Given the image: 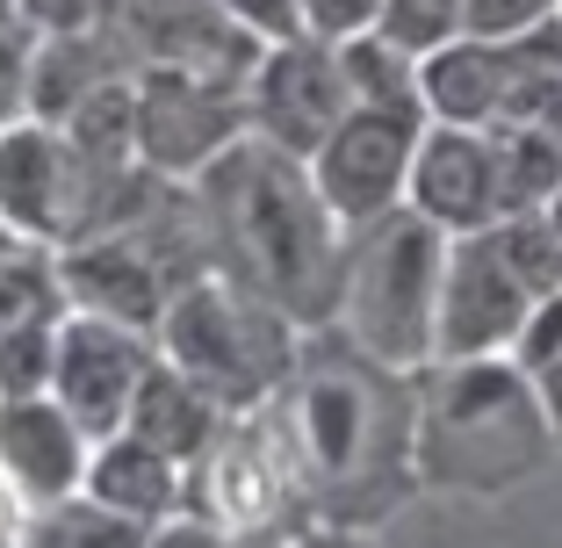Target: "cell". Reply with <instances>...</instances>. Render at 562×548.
<instances>
[{
	"instance_id": "cell-15",
	"label": "cell",
	"mask_w": 562,
	"mask_h": 548,
	"mask_svg": "<svg viewBox=\"0 0 562 548\" xmlns=\"http://www.w3.org/2000/svg\"><path fill=\"white\" fill-rule=\"evenodd\" d=\"M505 87H513V58L491 36H447V44L418 51V101L432 123L491 131L505 116Z\"/></svg>"
},
{
	"instance_id": "cell-8",
	"label": "cell",
	"mask_w": 562,
	"mask_h": 548,
	"mask_svg": "<svg viewBox=\"0 0 562 548\" xmlns=\"http://www.w3.org/2000/svg\"><path fill=\"white\" fill-rule=\"evenodd\" d=\"M533 303L541 297L505 267L491 232L447 238L440 311H432V361H497V354H513Z\"/></svg>"
},
{
	"instance_id": "cell-27",
	"label": "cell",
	"mask_w": 562,
	"mask_h": 548,
	"mask_svg": "<svg viewBox=\"0 0 562 548\" xmlns=\"http://www.w3.org/2000/svg\"><path fill=\"white\" fill-rule=\"evenodd\" d=\"M513 361L527 368L533 382L562 361V297H541V303H533V317L519 325V339H513Z\"/></svg>"
},
{
	"instance_id": "cell-19",
	"label": "cell",
	"mask_w": 562,
	"mask_h": 548,
	"mask_svg": "<svg viewBox=\"0 0 562 548\" xmlns=\"http://www.w3.org/2000/svg\"><path fill=\"white\" fill-rule=\"evenodd\" d=\"M491 137H497V202H505V216L548 210V195L562 188V137L533 131V123H497Z\"/></svg>"
},
{
	"instance_id": "cell-33",
	"label": "cell",
	"mask_w": 562,
	"mask_h": 548,
	"mask_svg": "<svg viewBox=\"0 0 562 548\" xmlns=\"http://www.w3.org/2000/svg\"><path fill=\"white\" fill-rule=\"evenodd\" d=\"M224 548H289L281 527H224Z\"/></svg>"
},
{
	"instance_id": "cell-11",
	"label": "cell",
	"mask_w": 562,
	"mask_h": 548,
	"mask_svg": "<svg viewBox=\"0 0 562 548\" xmlns=\"http://www.w3.org/2000/svg\"><path fill=\"white\" fill-rule=\"evenodd\" d=\"M159 361L151 333H131V325H109V317H58V354H50V398L66 404V418L87 433V440H109L123 433L137 404V382Z\"/></svg>"
},
{
	"instance_id": "cell-22",
	"label": "cell",
	"mask_w": 562,
	"mask_h": 548,
	"mask_svg": "<svg viewBox=\"0 0 562 548\" xmlns=\"http://www.w3.org/2000/svg\"><path fill=\"white\" fill-rule=\"evenodd\" d=\"M497 253H505V267H513L519 282L533 289V297H562V238L548 232V216H505V224H491Z\"/></svg>"
},
{
	"instance_id": "cell-29",
	"label": "cell",
	"mask_w": 562,
	"mask_h": 548,
	"mask_svg": "<svg viewBox=\"0 0 562 548\" xmlns=\"http://www.w3.org/2000/svg\"><path fill=\"white\" fill-rule=\"evenodd\" d=\"M216 8H224L252 44H289V36H303V8L296 0H216Z\"/></svg>"
},
{
	"instance_id": "cell-17",
	"label": "cell",
	"mask_w": 562,
	"mask_h": 548,
	"mask_svg": "<svg viewBox=\"0 0 562 548\" xmlns=\"http://www.w3.org/2000/svg\"><path fill=\"white\" fill-rule=\"evenodd\" d=\"M224 418H232V412H224L202 382H188L173 361H151L145 382H137V404H131V418H123V433L151 440L159 455H173V462L188 469L216 433H224Z\"/></svg>"
},
{
	"instance_id": "cell-35",
	"label": "cell",
	"mask_w": 562,
	"mask_h": 548,
	"mask_svg": "<svg viewBox=\"0 0 562 548\" xmlns=\"http://www.w3.org/2000/svg\"><path fill=\"white\" fill-rule=\"evenodd\" d=\"M541 216H548V232L562 238V188H555V195H548V210H541Z\"/></svg>"
},
{
	"instance_id": "cell-9",
	"label": "cell",
	"mask_w": 562,
	"mask_h": 548,
	"mask_svg": "<svg viewBox=\"0 0 562 548\" xmlns=\"http://www.w3.org/2000/svg\"><path fill=\"white\" fill-rule=\"evenodd\" d=\"M347 109H353V87L339 72V44L289 36V44H267L246 72V131L296 152V159H311Z\"/></svg>"
},
{
	"instance_id": "cell-14",
	"label": "cell",
	"mask_w": 562,
	"mask_h": 548,
	"mask_svg": "<svg viewBox=\"0 0 562 548\" xmlns=\"http://www.w3.org/2000/svg\"><path fill=\"white\" fill-rule=\"evenodd\" d=\"M87 455H94V440L66 418L58 398H0V483L22 505L72 499L87 477Z\"/></svg>"
},
{
	"instance_id": "cell-20",
	"label": "cell",
	"mask_w": 562,
	"mask_h": 548,
	"mask_svg": "<svg viewBox=\"0 0 562 548\" xmlns=\"http://www.w3.org/2000/svg\"><path fill=\"white\" fill-rule=\"evenodd\" d=\"M339 72H347L361 109H426L418 101V51H404L397 36H382V30L339 44Z\"/></svg>"
},
{
	"instance_id": "cell-21",
	"label": "cell",
	"mask_w": 562,
	"mask_h": 548,
	"mask_svg": "<svg viewBox=\"0 0 562 548\" xmlns=\"http://www.w3.org/2000/svg\"><path fill=\"white\" fill-rule=\"evenodd\" d=\"M36 317H66L58 275H50V253L8 246V253H0V333H15V325H36Z\"/></svg>"
},
{
	"instance_id": "cell-34",
	"label": "cell",
	"mask_w": 562,
	"mask_h": 548,
	"mask_svg": "<svg viewBox=\"0 0 562 548\" xmlns=\"http://www.w3.org/2000/svg\"><path fill=\"white\" fill-rule=\"evenodd\" d=\"M15 519H22V499L8 491V483H0V548L15 541Z\"/></svg>"
},
{
	"instance_id": "cell-5",
	"label": "cell",
	"mask_w": 562,
	"mask_h": 548,
	"mask_svg": "<svg viewBox=\"0 0 562 548\" xmlns=\"http://www.w3.org/2000/svg\"><path fill=\"white\" fill-rule=\"evenodd\" d=\"M447 275V232H432L418 210H390L361 232H347L339 267V317L325 333L353 339L368 361L418 376L432 368V311Z\"/></svg>"
},
{
	"instance_id": "cell-23",
	"label": "cell",
	"mask_w": 562,
	"mask_h": 548,
	"mask_svg": "<svg viewBox=\"0 0 562 548\" xmlns=\"http://www.w3.org/2000/svg\"><path fill=\"white\" fill-rule=\"evenodd\" d=\"M50 354H58V317L0 333V398H50Z\"/></svg>"
},
{
	"instance_id": "cell-2",
	"label": "cell",
	"mask_w": 562,
	"mask_h": 548,
	"mask_svg": "<svg viewBox=\"0 0 562 548\" xmlns=\"http://www.w3.org/2000/svg\"><path fill=\"white\" fill-rule=\"evenodd\" d=\"M195 202L210 216L216 275L267 297L303 333H325L339 317V267H347V232L325 210L311 167L296 152L238 131L195 174Z\"/></svg>"
},
{
	"instance_id": "cell-25",
	"label": "cell",
	"mask_w": 562,
	"mask_h": 548,
	"mask_svg": "<svg viewBox=\"0 0 562 548\" xmlns=\"http://www.w3.org/2000/svg\"><path fill=\"white\" fill-rule=\"evenodd\" d=\"M562 15V0H462V36H491V44H505V36H527L541 30V22Z\"/></svg>"
},
{
	"instance_id": "cell-4",
	"label": "cell",
	"mask_w": 562,
	"mask_h": 548,
	"mask_svg": "<svg viewBox=\"0 0 562 548\" xmlns=\"http://www.w3.org/2000/svg\"><path fill=\"white\" fill-rule=\"evenodd\" d=\"M303 339L311 333L296 317H281L267 297H252V289H238L232 275L210 267V275H195V282H181L166 297L151 347H159V361H173L188 382H202L238 418L289 390V376L303 361Z\"/></svg>"
},
{
	"instance_id": "cell-6",
	"label": "cell",
	"mask_w": 562,
	"mask_h": 548,
	"mask_svg": "<svg viewBox=\"0 0 562 548\" xmlns=\"http://www.w3.org/2000/svg\"><path fill=\"white\" fill-rule=\"evenodd\" d=\"M426 137V109H361L331 123V137L303 159L325 195V210L339 216V232H361L375 216L404 210V181H412V152Z\"/></svg>"
},
{
	"instance_id": "cell-1",
	"label": "cell",
	"mask_w": 562,
	"mask_h": 548,
	"mask_svg": "<svg viewBox=\"0 0 562 548\" xmlns=\"http://www.w3.org/2000/svg\"><path fill=\"white\" fill-rule=\"evenodd\" d=\"M274 412L317 519L375 527L418 491V376L368 361L353 339H303V361Z\"/></svg>"
},
{
	"instance_id": "cell-26",
	"label": "cell",
	"mask_w": 562,
	"mask_h": 548,
	"mask_svg": "<svg viewBox=\"0 0 562 548\" xmlns=\"http://www.w3.org/2000/svg\"><path fill=\"white\" fill-rule=\"evenodd\" d=\"M303 8V36L317 44H353V36L382 30V0H296Z\"/></svg>"
},
{
	"instance_id": "cell-16",
	"label": "cell",
	"mask_w": 562,
	"mask_h": 548,
	"mask_svg": "<svg viewBox=\"0 0 562 548\" xmlns=\"http://www.w3.org/2000/svg\"><path fill=\"white\" fill-rule=\"evenodd\" d=\"M80 491L94 505H109V513L137 519V527H159V519L188 513V469L173 462V455H159L151 440H137V433H109V440H94Z\"/></svg>"
},
{
	"instance_id": "cell-18",
	"label": "cell",
	"mask_w": 562,
	"mask_h": 548,
	"mask_svg": "<svg viewBox=\"0 0 562 548\" xmlns=\"http://www.w3.org/2000/svg\"><path fill=\"white\" fill-rule=\"evenodd\" d=\"M8 548H145V527L94 505L87 491H72V499H50V505H22Z\"/></svg>"
},
{
	"instance_id": "cell-32",
	"label": "cell",
	"mask_w": 562,
	"mask_h": 548,
	"mask_svg": "<svg viewBox=\"0 0 562 548\" xmlns=\"http://www.w3.org/2000/svg\"><path fill=\"white\" fill-rule=\"evenodd\" d=\"M289 548H382L375 527H331V519H317V527L289 534Z\"/></svg>"
},
{
	"instance_id": "cell-28",
	"label": "cell",
	"mask_w": 562,
	"mask_h": 548,
	"mask_svg": "<svg viewBox=\"0 0 562 548\" xmlns=\"http://www.w3.org/2000/svg\"><path fill=\"white\" fill-rule=\"evenodd\" d=\"M30 30H0V131H15L30 116Z\"/></svg>"
},
{
	"instance_id": "cell-36",
	"label": "cell",
	"mask_w": 562,
	"mask_h": 548,
	"mask_svg": "<svg viewBox=\"0 0 562 548\" xmlns=\"http://www.w3.org/2000/svg\"><path fill=\"white\" fill-rule=\"evenodd\" d=\"M0 30H22V15H15V0H0Z\"/></svg>"
},
{
	"instance_id": "cell-13",
	"label": "cell",
	"mask_w": 562,
	"mask_h": 548,
	"mask_svg": "<svg viewBox=\"0 0 562 548\" xmlns=\"http://www.w3.org/2000/svg\"><path fill=\"white\" fill-rule=\"evenodd\" d=\"M404 210H418L447 238L491 232L505 216V202H497V137L426 116V137L412 152V181H404Z\"/></svg>"
},
{
	"instance_id": "cell-24",
	"label": "cell",
	"mask_w": 562,
	"mask_h": 548,
	"mask_svg": "<svg viewBox=\"0 0 562 548\" xmlns=\"http://www.w3.org/2000/svg\"><path fill=\"white\" fill-rule=\"evenodd\" d=\"M382 36H397L404 51H432L462 36V0H382Z\"/></svg>"
},
{
	"instance_id": "cell-7",
	"label": "cell",
	"mask_w": 562,
	"mask_h": 548,
	"mask_svg": "<svg viewBox=\"0 0 562 548\" xmlns=\"http://www.w3.org/2000/svg\"><path fill=\"white\" fill-rule=\"evenodd\" d=\"M131 101H137V159L166 181H195L246 131V87L202 80L188 66H137Z\"/></svg>"
},
{
	"instance_id": "cell-12",
	"label": "cell",
	"mask_w": 562,
	"mask_h": 548,
	"mask_svg": "<svg viewBox=\"0 0 562 548\" xmlns=\"http://www.w3.org/2000/svg\"><path fill=\"white\" fill-rule=\"evenodd\" d=\"M50 275H58V297H66L72 317H109V325H131V333H159L166 297H173L166 267L123 224L58 246L50 253Z\"/></svg>"
},
{
	"instance_id": "cell-30",
	"label": "cell",
	"mask_w": 562,
	"mask_h": 548,
	"mask_svg": "<svg viewBox=\"0 0 562 548\" xmlns=\"http://www.w3.org/2000/svg\"><path fill=\"white\" fill-rule=\"evenodd\" d=\"M101 8L109 0H15V15L30 36H80V30H101Z\"/></svg>"
},
{
	"instance_id": "cell-10",
	"label": "cell",
	"mask_w": 562,
	"mask_h": 548,
	"mask_svg": "<svg viewBox=\"0 0 562 548\" xmlns=\"http://www.w3.org/2000/svg\"><path fill=\"white\" fill-rule=\"evenodd\" d=\"M80 224H87V195L66 131L36 116L0 131V232H8V246L58 253L80 238Z\"/></svg>"
},
{
	"instance_id": "cell-3",
	"label": "cell",
	"mask_w": 562,
	"mask_h": 548,
	"mask_svg": "<svg viewBox=\"0 0 562 548\" xmlns=\"http://www.w3.org/2000/svg\"><path fill=\"white\" fill-rule=\"evenodd\" d=\"M548 448H555L548 398L513 354L418 368V491L432 483L497 499L513 477L541 469Z\"/></svg>"
},
{
	"instance_id": "cell-31",
	"label": "cell",
	"mask_w": 562,
	"mask_h": 548,
	"mask_svg": "<svg viewBox=\"0 0 562 548\" xmlns=\"http://www.w3.org/2000/svg\"><path fill=\"white\" fill-rule=\"evenodd\" d=\"M145 548H224V527L202 513H173L159 527H145Z\"/></svg>"
}]
</instances>
